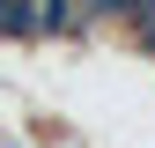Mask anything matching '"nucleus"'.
<instances>
[{"label": "nucleus", "mask_w": 155, "mask_h": 148, "mask_svg": "<svg viewBox=\"0 0 155 148\" xmlns=\"http://www.w3.org/2000/svg\"><path fill=\"white\" fill-rule=\"evenodd\" d=\"M0 37H37V0H0Z\"/></svg>", "instance_id": "obj_1"}]
</instances>
